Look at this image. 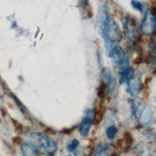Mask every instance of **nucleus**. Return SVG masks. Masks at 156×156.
<instances>
[{
  "instance_id": "13",
  "label": "nucleus",
  "mask_w": 156,
  "mask_h": 156,
  "mask_svg": "<svg viewBox=\"0 0 156 156\" xmlns=\"http://www.w3.org/2000/svg\"><path fill=\"white\" fill-rule=\"evenodd\" d=\"M135 71L134 69L128 67L126 69H124L123 70L121 71V73H119V83L121 84H123V83H126L130 78L134 75Z\"/></svg>"
},
{
  "instance_id": "12",
  "label": "nucleus",
  "mask_w": 156,
  "mask_h": 156,
  "mask_svg": "<svg viewBox=\"0 0 156 156\" xmlns=\"http://www.w3.org/2000/svg\"><path fill=\"white\" fill-rule=\"evenodd\" d=\"M113 147L108 144H99L95 147L93 156H112Z\"/></svg>"
},
{
  "instance_id": "18",
  "label": "nucleus",
  "mask_w": 156,
  "mask_h": 156,
  "mask_svg": "<svg viewBox=\"0 0 156 156\" xmlns=\"http://www.w3.org/2000/svg\"><path fill=\"white\" fill-rule=\"evenodd\" d=\"M78 3H79V5L81 6V7L85 8L86 6H88V4H89V0H78Z\"/></svg>"
},
{
  "instance_id": "3",
  "label": "nucleus",
  "mask_w": 156,
  "mask_h": 156,
  "mask_svg": "<svg viewBox=\"0 0 156 156\" xmlns=\"http://www.w3.org/2000/svg\"><path fill=\"white\" fill-rule=\"evenodd\" d=\"M108 55L111 58L112 62L115 66V68L118 69L119 71L123 70L129 67V58L126 52L121 46L112 47L111 49L108 50Z\"/></svg>"
},
{
  "instance_id": "14",
  "label": "nucleus",
  "mask_w": 156,
  "mask_h": 156,
  "mask_svg": "<svg viewBox=\"0 0 156 156\" xmlns=\"http://www.w3.org/2000/svg\"><path fill=\"white\" fill-rule=\"evenodd\" d=\"M139 121H141L142 124L143 125H147L151 122L152 121V112L149 110L148 107H145V109H144L142 115L139 119Z\"/></svg>"
},
{
  "instance_id": "6",
  "label": "nucleus",
  "mask_w": 156,
  "mask_h": 156,
  "mask_svg": "<svg viewBox=\"0 0 156 156\" xmlns=\"http://www.w3.org/2000/svg\"><path fill=\"white\" fill-rule=\"evenodd\" d=\"M155 14H154V10L151 9L147 11L146 15H145V19L142 21V25H141V30L142 32L147 35V36H151L154 31H155Z\"/></svg>"
},
{
  "instance_id": "2",
  "label": "nucleus",
  "mask_w": 156,
  "mask_h": 156,
  "mask_svg": "<svg viewBox=\"0 0 156 156\" xmlns=\"http://www.w3.org/2000/svg\"><path fill=\"white\" fill-rule=\"evenodd\" d=\"M30 143L39 149L41 153L46 156H52L56 153L58 147L57 144L54 142L51 138L41 133H31L29 135Z\"/></svg>"
},
{
  "instance_id": "9",
  "label": "nucleus",
  "mask_w": 156,
  "mask_h": 156,
  "mask_svg": "<svg viewBox=\"0 0 156 156\" xmlns=\"http://www.w3.org/2000/svg\"><path fill=\"white\" fill-rule=\"evenodd\" d=\"M145 103L144 101L139 98H135L133 100L131 101V108H132V114H133V117L135 119L139 121V119L142 115V113L145 109Z\"/></svg>"
},
{
  "instance_id": "11",
  "label": "nucleus",
  "mask_w": 156,
  "mask_h": 156,
  "mask_svg": "<svg viewBox=\"0 0 156 156\" xmlns=\"http://www.w3.org/2000/svg\"><path fill=\"white\" fill-rule=\"evenodd\" d=\"M100 82L107 86L109 92L114 87V76L108 69H104L100 73Z\"/></svg>"
},
{
  "instance_id": "4",
  "label": "nucleus",
  "mask_w": 156,
  "mask_h": 156,
  "mask_svg": "<svg viewBox=\"0 0 156 156\" xmlns=\"http://www.w3.org/2000/svg\"><path fill=\"white\" fill-rule=\"evenodd\" d=\"M95 109H87L84 112V117L79 125V133L82 137H87L90 133V130L94 123Z\"/></svg>"
},
{
  "instance_id": "7",
  "label": "nucleus",
  "mask_w": 156,
  "mask_h": 156,
  "mask_svg": "<svg viewBox=\"0 0 156 156\" xmlns=\"http://www.w3.org/2000/svg\"><path fill=\"white\" fill-rule=\"evenodd\" d=\"M127 83V92L131 97L136 98L143 90V81L142 76L139 73H134L130 79L126 82Z\"/></svg>"
},
{
  "instance_id": "5",
  "label": "nucleus",
  "mask_w": 156,
  "mask_h": 156,
  "mask_svg": "<svg viewBox=\"0 0 156 156\" xmlns=\"http://www.w3.org/2000/svg\"><path fill=\"white\" fill-rule=\"evenodd\" d=\"M124 33L129 41H134L139 38V32L137 28V21L130 16H126L123 20Z\"/></svg>"
},
{
  "instance_id": "16",
  "label": "nucleus",
  "mask_w": 156,
  "mask_h": 156,
  "mask_svg": "<svg viewBox=\"0 0 156 156\" xmlns=\"http://www.w3.org/2000/svg\"><path fill=\"white\" fill-rule=\"evenodd\" d=\"M131 5H132V7H133L134 9H136L137 11H139V12H143L144 10V4L140 1H138V0H132L131 1Z\"/></svg>"
},
{
  "instance_id": "1",
  "label": "nucleus",
  "mask_w": 156,
  "mask_h": 156,
  "mask_svg": "<svg viewBox=\"0 0 156 156\" xmlns=\"http://www.w3.org/2000/svg\"><path fill=\"white\" fill-rule=\"evenodd\" d=\"M101 35H102L104 39L107 50L111 49L112 47L119 45V44L121 43L122 39V32L121 30V27L117 23V21L114 19H111V17L108 20L107 24L105 25Z\"/></svg>"
},
{
  "instance_id": "10",
  "label": "nucleus",
  "mask_w": 156,
  "mask_h": 156,
  "mask_svg": "<svg viewBox=\"0 0 156 156\" xmlns=\"http://www.w3.org/2000/svg\"><path fill=\"white\" fill-rule=\"evenodd\" d=\"M21 153H22V156H41V153L39 151V149L30 142H26L22 144Z\"/></svg>"
},
{
  "instance_id": "8",
  "label": "nucleus",
  "mask_w": 156,
  "mask_h": 156,
  "mask_svg": "<svg viewBox=\"0 0 156 156\" xmlns=\"http://www.w3.org/2000/svg\"><path fill=\"white\" fill-rule=\"evenodd\" d=\"M109 20H110V16H109V13H108L107 6L105 4L100 6L98 13V16H97V28L100 34L102 33L103 29Z\"/></svg>"
},
{
  "instance_id": "17",
  "label": "nucleus",
  "mask_w": 156,
  "mask_h": 156,
  "mask_svg": "<svg viewBox=\"0 0 156 156\" xmlns=\"http://www.w3.org/2000/svg\"><path fill=\"white\" fill-rule=\"evenodd\" d=\"M78 146H79V142H78L76 139H74V140H73V142L68 145V151H74Z\"/></svg>"
},
{
  "instance_id": "15",
  "label": "nucleus",
  "mask_w": 156,
  "mask_h": 156,
  "mask_svg": "<svg viewBox=\"0 0 156 156\" xmlns=\"http://www.w3.org/2000/svg\"><path fill=\"white\" fill-rule=\"evenodd\" d=\"M118 133V128L115 125H111L106 129V136L109 140H114Z\"/></svg>"
}]
</instances>
